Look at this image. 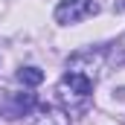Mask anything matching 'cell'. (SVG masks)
I'll list each match as a JSON object with an SVG mask.
<instances>
[{"label":"cell","mask_w":125,"mask_h":125,"mask_svg":"<svg viewBox=\"0 0 125 125\" xmlns=\"http://www.w3.org/2000/svg\"><path fill=\"white\" fill-rule=\"evenodd\" d=\"M99 79V64H90V67H82L79 61H67V73L61 76L55 93H58V102L64 105L67 114H84L90 108V99H93V84Z\"/></svg>","instance_id":"cell-1"},{"label":"cell","mask_w":125,"mask_h":125,"mask_svg":"<svg viewBox=\"0 0 125 125\" xmlns=\"http://www.w3.org/2000/svg\"><path fill=\"white\" fill-rule=\"evenodd\" d=\"M99 15V3L96 0H61L55 6V23L61 26H73V23H82L87 18Z\"/></svg>","instance_id":"cell-2"},{"label":"cell","mask_w":125,"mask_h":125,"mask_svg":"<svg viewBox=\"0 0 125 125\" xmlns=\"http://www.w3.org/2000/svg\"><path fill=\"white\" fill-rule=\"evenodd\" d=\"M23 125H70V114L58 105H35L23 116Z\"/></svg>","instance_id":"cell-3"},{"label":"cell","mask_w":125,"mask_h":125,"mask_svg":"<svg viewBox=\"0 0 125 125\" xmlns=\"http://www.w3.org/2000/svg\"><path fill=\"white\" fill-rule=\"evenodd\" d=\"M35 105H38L35 93H9L3 114H9V119H23V116L29 114Z\"/></svg>","instance_id":"cell-4"},{"label":"cell","mask_w":125,"mask_h":125,"mask_svg":"<svg viewBox=\"0 0 125 125\" xmlns=\"http://www.w3.org/2000/svg\"><path fill=\"white\" fill-rule=\"evenodd\" d=\"M18 82L26 84V87H38V84L44 82V73H41L38 67H21V70H18Z\"/></svg>","instance_id":"cell-5"},{"label":"cell","mask_w":125,"mask_h":125,"mask_svg":"<svg viewBox=\"0 0 125 125\" xmlns=\"http://www.w3.org/2000/svg\"><path fill=\"white\" fill-rule=\"evenodd\" d=\"M6 99H9V93H6V90H0V111L6 108Z\"/></svg>","instance_id":"cell-6"}]
</instances>
